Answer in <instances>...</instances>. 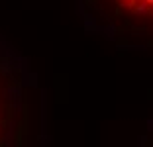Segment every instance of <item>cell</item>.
Listing matches in <instances>:
<instances>
[{"label": "cell", "mask_w": 153, "mask_h": 147, "mask_svg": "<svg viewBox=\"0 0 153 147\" xmlns=\"http://www.w3.org/2000/svg\"><path fill=\"white\" fill-rule=\"evenodd\" d=\"M118 2L128 6L134 14H149V16H153V0H118Z\"/></svg>", "instance_id": "1"}]
</instances>
